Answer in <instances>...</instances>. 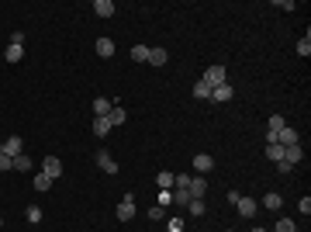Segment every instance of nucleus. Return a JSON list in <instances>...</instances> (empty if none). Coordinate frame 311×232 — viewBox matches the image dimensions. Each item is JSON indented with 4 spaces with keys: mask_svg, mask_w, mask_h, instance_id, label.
<instances>
[{
    "mask_svg": "<svg viewBox=\"0 0 311 232\" xmlns=\"http://www.w3.org/2000/svg\"><path fill=\"white\" fill-rule=\"evenodd\" d=\"M156 184H159V191H173V184H176V173H166V170H162V173L156 177Z\"/></svg>",
    "mask_w": 311,
    "mask_h": 232,
    "instance_id": "nucleus-16",
    "label": "nucleus"
},
{
    "mask_svg": "<svg viewBox=\"0 0 311 232\" xmlns=\"http://www.w3.org/2000/svg\"><path fill=\"white\" fill-rule=\"evenodd\" d=\"M298 208H301V215L308 219V215H311V198H301V201H298Z\"/></svg>",
    "mask_w": 311,
    "mask_h": 232,
    "instance_id": "nucleus-33",
    "label": "nucleus"
},
{
    "mask_svg": "<svg viewBox=\"0 0 311 232\" xmlns=\"http://www.w3.org/2000/svg\"><path fill=\"white\" fill-rule=\"evenodd\" d=\"M132 219H135V198L125 194L121 205H118V222H132Z\"/></svg>",
    "mask_w": 311,
    "mask_h": 232,
    "instance_id": "nucleus-2",
    "label": "nucleus"
},
{
    "mask_svg": "<svg viewBox=\"0 0 311 232\" xmlns=\"http://www.w3.org/2000/svg\"><path fill=\"white\" fill-rule=\"evenodd\" d=\"M93 159H97V166H100V170H104V173H111V177H114V173H118V163H114V159H111V156L104 153V149H97V156H93Z\"/></svg>",
    "mask_w": 311,
    "mask_h": 232,
    "instance_id": "nucleus-8",
    "label": "nucleus"
},
{
    "mask_svg": "<svg viewBox=\"0 0 311 232\" xmlns=\"http://www.w3.org/2000/svg\"><path fill=\"white\" fill-rule=\"evenodd\" d=\"M194 170H197V173H211V170H215V159L208 153H197L194 156Z\"/></svg>",
    "mask_w": 311,
    "mask_h": 232,
    "instance_id": "nucleus-9",
    "label": "nucleus"
},
{
    "mask_svg": "<svg viewBox=\"0 0 311 232\" xmlns=\"http://www.w3.org/2000/svg\"><path fill=\"white\" fill-rule=\"evenodd\" d=\"M0 226H3V219H0Z\"/></svg>",
    "mask_w": 311,
    "mask_h": 232,
    "instance_id": "nucleus-39",
    "label": "nucleus"
},
{
    "mask_svg": "<svg viewBox=\"0 0 311 232\" xmlns=\"http://www.w3.org/2000/svg\"><path fill=\"white\" fill-rule=\"evenodd\" d=\"M107 132H111V118H93V135L104 139Z\"/></svg>",
    "mask_w": 311,
    "mask_h": 232,
    "instance_id": "nucleus-15",
    "label": "nucleus"
},
{
    "mask_svg": "<svg viewBox=\"0 0 311 232\" xmlns=\"http://www.w3.org/2000/svg\"><path fill=\"white\" fill-rule=\"evenodd\" d=\"M111 108H114V104H111L107 97H97V101H93V115H97V118H107Z\"/></svg>",
    "mask_w": 311,
    "mask_h": 232,
    "instance_id": "nucleus-13",
    "label": "nucleus"
},
{
    "mask_svg": "<svg viewBox=\"0 0 311 232\" xmlns=\"http://www.w3.org/2000/svg\"><path fill=\"white\" fill-rule=\"evenodd\" d=\"M284 159H287L291 166H298V163L305 159V149H301V146H287V149H284Z\"/></svg>",
    "mask_w": 311,
    "mask_h": 232,
    "instance_id": "nucleus-12",
    "label": "nucleus"
},
{
    "mask_svg": "<svg viewBox=\"0 0 311 232\" xmlns=\"http://www.w3.org/2000/svg\"><path fill=\"white\" fill-rule=\"evenodd\" d=\"M211 97H215L218 104H225V101H232V97H235V87H232V83H218V87L211 90Z\"/></svg>",
    "mask_w": 311,
    "mask_h": 232,
    "instance_id": "nucleus-7",
    "label": "nucleus"
},
{
    "mask_svg": "<svg viewBox=\"0 0 311 232\" xmlns=\"http://www.w3.org/2000/svg\"><path fill=\"white\" fill-rule=\"evenodd\" d=\"M187 184H190V177H187V173H176V184H173V187H180V191H187Z\"/></svg>",
    "mask_w": 311,
    "mask_h": 232,
    "instance_id": "nucleus-34",
    "label": "nucleus"
},
{
    "mask_svg": "<svg viewBox=\"0 0 311 232\" xmlns=\"http://www.w3.org/2000/svg\"><path fill=\"white\" fill-rule=\"evenodd\" d=\"M298 56H305V59L311 56V38H301V42H298Z\"/></svg>",
    "mask_w": 311,
    "mask_h": 232,
    "instance_id": "nucleus-30",
    "label": "nucleus"
},
{
    "mask_svg": "<svg viewBox=\"0 0 311 232\" xmlns=\"http://www.w3.org/2000/svg\"><path fill=\"white\" fill-rule=\"evenodd\" d=\"M149 63H153V66H162V63H166V49H149Z\"/></svg>",
    "mask_w": 311,
    "mask_h": 232,
    "instance_id": "nucleus-24",
    "label": "nucleus"
},
{
    "mask_svg": "<svg viewBox=\"0 0 311 232\" xmlns=\"http://www.w3.org/2000/svg\"><path fill=\"white\" fill-rule=\"evenodd\" d=\"M0 153L10 156V159H14V156H21V153H24V142H21V135H10V139L0 146Z\"/></svg>",
    "mask_w": 311,
    "mask_h": 232,
    "instance_id": "nucleus-4",
    "label": "nucleus"
},
{
    "mask_svg": "<svg viewBox=\"0 0 311 232\" xmlns=\"http://www.w3.org/2000/svg\"><path fill=\"white\" fill-rule=\"evenodd\" d=\"M14 170H17V173H28V170H31V159H28L24 153L14 156Z\"/></svg>",
    "mask_w": 311,
    "mask_h": 232,
    "instance_id": "nucleus-23",
    "label": "nucleus"
},
{
    "mask_svg": "<svg viewBox=\"0 0 311 232\" xmlns=\"http://www.w3.org/2000/svg\"><path fill=\"white\" fill-rule=\"evenodd\" d=\"M132 59H135V63H149V49H146V45H135V49H132Z\"/></svg>",
    "mask_w": 311,
    "mask_h": 232,
    "instance_id": "nucleus-25",
    "label": "nucleus"
},
{
    "mask_svg": "<svg viewBox=\"0 0 311 232\" xmlns=\"http://www.w3.org/2000/svg\"><path fill=\"white\" fill-rule=\"evenodd\" d=\"M187 201H190V194L180 191V187H173V205H183V208H187Z\"/></svg>",
    "mask_w": 311,
    "mask_h": 232,
    "instance_id": "nucleus-27",
    "label": "nucleus"
},
{
    "mask_svg": "<svg viewBox=\"0 0 311 232\" xmlns=\"http://www.w3.org/2000/svg\"><path fill=\"white\" fill-rule=\"evenodd\" d=\"M194 97H211V87L197 80V83H194Z\"/></svg>",
    "mask_w": 311,
    "mask_h": 232,
    "instance_id": "nucleus-28",
    "label": "nucleus"
},
{
    "mask_svg": "<svg viewBox=\"0 0 311 232\" xmlns=\"http://www.w3.org/2000/svg\"><path fill=\"white\" fill-rule=\"evenodd\" d=\"M187 212H190L194 219H201V215H204V201H201V198H190V201H187Z\"/></svg>",
    "mask_w": 311,
    "mask_h": 232,
    "instance_id": "nucleus-21",
    "label": "nucleus"
},
{
    "mask_svg": "<svg viewBox=\"0 0 311 232\" xmlns=\"http://www.w3.org/2000/svg\"><path fill=\"white\" fill-rule=\"evenodd\" d=\"M93 10H97L100 17H111V14H114V3H111V0H93Z\"/></svg>",
    "mask_w": 311,
    "mask_h": 232,
    "instance_id": "nucleus-18",
    "label": "nucleus"
},
{
    "mask_svg": "<svg viewBox=\"0 0 311 232\" xmlns=\"http://www.w3.org/2000/svg\"><path fill=\"white\" fill-rule=\"evenodd\" d=\"M266 159H270V163H280V159H284V146H277V142L266 146Z\"/></svg>",
    "mask_w": 311,
    "mask_h": 232,
    "instance_id": "nucleus-22",
    "label": "nucleus"
},
{
    "mask_svg": "<svg viewBox=\"0 0 311 232\" xmlns=\"http://www.w3.org/2000/svg\"><path fill=\"white\" fill-rule=\"evenodd\" d=\"M280 205H284V198H280L277 191H270V194L263 198V208H270V212H280Z\"/></svg>",
    "mask_w": 311,
    "mask_h": 232,
    "instance_id": "nucleus-17",
    "label": "nucleus"
},
{
    "mask_svg": "<svg viewBox=\"0 0 311 232\" xmlns=\"http://www.w3.org/2000/svg\"><path fill=\"white\" fill-rule=\"evenodd\" d=\"M277 146H284V149H287V146H301V142H298V132H294L291 125H284V128L277 132Z\"/></svg>",
    "mask_w": 311,
    "mask_h": 232,
    "instance_id": "nucleus-5",
    "label": "nucleus"
},
{
    "mask_svg": "<svg viewBox=\"0 0 311 232\" xmlns=\"http://www.w3.org/2000/svg\"><path fill=\"white\" fill-rule=\"evenodd\" d=\"M31 187H35L38 194H45V191L52 187V177H49V173H35V180H31Z\"/></svg>",
    "mask_w": 311,
    "mask_h": 232,
    "instance_id": "nucleus-14",
    "label": "nucleus"
},
{
    "mask_svg": "<svg viewBox=\"0 0 311 232\" xmlns=\"http://www.w3.org/2000/svg\"><path fill=\"white\" fill-rule=\"evenodd\" d=\"M42 173H49V177L56 180V177H63V163H59L56 156H45V166H42Z\"/></svg>",
    "mask_w": 311,
    "mask_h": 232,
    "instance_id": "nucleus-10",
    "label": "nucleus"
},
{
    "mask_svg": "<svg viewBox=\"0 0 311 232\" xmlns=\"http://www.w3.org/2000/svg\"><path fill=\"white\" fill-rule=\"evenodd\" d=\"M7 63H21V56H24V45H7Z\"/></svg>",
    "mask_w": 311,
    "mask_h": 232,
    "instance_id": "nucleus-20",
    "label": "nucleus"
},
{
    "mask_svg": "<svg viewBox=\"0 0 311 232\" xmlns=\"http://www.w3.org/2000/svg\"><path fill=\"white\" fill-rule=\"evenodd\" d=\"M273 232H298V226H294L291 219H280V222H277V229H273Z\"/></svg>",
    "mask_w": 311,
    "mask_h": 232,
    "instance_id": "nucleus-29",
    "label": "nucleus"
},
{
    "mask_svg": "<svg viewBox=\"0 0 311 232\" xmlns=\"http://www.w3.org/2000/svg\"><path fill=\"white\" fill-rule=\"evenodd\" d=\"M162 215H166V208H162V205H153V208H149V219H153V222H159Z\"/></svg>",
    "mask_w": 311,
    "mask_h": 232,
    "instance_id": "nucleus-32",
    "label": "nucleus"
},
{
    "mask_svg": "<svg viewBox=\"0 0 311 232\" xmlns=\"http://www.w3.org/2000/svg\"><path fill=\"white\" fill-rule=\"evenodd\" d=\"M187 194L204 201V194H208V177H190V184H187Z\"/></svg>",
    "mask_w": 311,
    "mask_h": 232,
    "instance_id": "nucleus-3",
    "label": "nucleus"
},
{
    "mask_svg": "<svg viewBox=\"0 0 311 232\" xmlns=\"http://www.w3.org/2000/svg\"><path fill=\"white\" fill-rule=\"evenodd\" d=\"M201 83H208L211 90H215L218 83H229V77H225V66H208V70H204V77H201Z\"/></svg>",
    "mask_w": 311,
    "mask_h": 232,
    "instance_id": "nucleus-1",
    "label": "nucleus"
},
{
    "mask_svg": "<svg viewBox=\"0 0 311 232\" xmlns=\"http://www.w3.org/2000/svg\"><path fill=\"white\" fill-rule=\"evenodd\" d=\"M107 118H111V128H114V125H125V121H128V115H125V108H118V104L111 108V115H107Z\"/></svg>",
    "mask_w": 311,
    "mask_h": 232,
    "instance_id": "nucleus-19",
    "label": "nucleus"
},
{
    "mask_svg": "<svg viewBox=\"0 0 311 232\" xmlns=\"http://www.w3.org/2000/svg\"><path fill=\"white\" fill-rule=\"evenodd\" d=\"M0 170H14V159H10V156H3V153H0Z\"/></svg>",
    "mask_w": 311,
    "mask_h": 232,
    "instance_id": "nucleus-36",
    "label": "nucleus"
},
{
    "mask_svg": "<svg viewBox=\"0 0 311 232\" xmlns=\"http://www.w3.org/2000/svg\"><path fill=\"white\" fill-rule=\"evenodd\" d=\"M159 205H173V191H159Z\"/></svg>",
    "mask_w": 311,
    "mask_h": 232,
    "instance_id": "nucleus-35",
    "label": "nucleus"
},
{
    "mask_svg": "<svg viewBox=\"0 0 311 232\" xmlns=\"http://www.w3.org/2000/svg\"><path fill=\"white\" fill-rule=\"evenodd\" d=\"M235 208H238V215H242V219H252V215L259 212V205H256L252 198H238V201H235Z\"/></svg>",
    "mask_w": 311,
    "mask_h": 232,
    "instance_id": "nucleus-6",
    "label": "nucleus"
},
{
    "mask_svg": "<svg viewBox=\"0 0 311 232\" xmlns=\"http://www.w3.org/2000/svg\"><path fill=\"white\" fill-rule=\"evenodd\" d=\"M252 232H270V229H252Z\"/></svg>",
    "mask_w": 311,
    "mask_h": 232,
    "instance_id": "nucleus-38",
    "label": "nucleus"
},
{
    "mask_svg": "<svg viewBox=\"0 0 311 232\" xmlns=\"http://www.w3.org/2000/svg\"><path fill=\"white\" fill-rule=\"evenodd\" d=\"M10 45H24V31H14L10 35Z\"/></svg>",
    "mask_w": 311,
    "mask_h": 232,
    "instance_id": "nucleus-37",
    "label": "nucleus"
},
{
    "mask_svg": "<svg viewBox=\"0 0 311 232\" xmlns=\"http://www.w3.org/2000/svg\"><path fill=\"white\" fill-rule=\"evenodd\" d=\"M93 49H97V56H100V59H111V56H114V42H111V38H97V45H93Z\"/></svg>",
    "mask_w": 311,
    "mask_h": 232,
    "instance_id": "nucleus-11",
    "label": "nucleus"
},
{
    "mask_svg": "<svg viewBox=\"0 0 311 232\" xmlns=\"http://www.w3.org/2000/svg\"><path fill=\"white\" fill-rule=\"evenodd\" d=\"M28 222H42V208L38 205H28Z\"/></svg>",
    "mask_w": 311,
    "mask_h": 232,
    "instance_id": "nucleus-31",
    "label": "nucleus"
},
{
    "mask_svg": "<svg viewBox=\"0 0 311 232\" xmlns=\"http://www.w3.org/2000/svg\"><path fill=\"white\" fill-rule=\"evenodd\" d=\"M225 232H232V229H225Z\"/></svg>",
    "mask_w": 311,
    "mask_h": 232,
    "instance_id": "nucleus-40",
    "label": "nucleus"
},
{
    "mask_svg": "<svg viewBox=\"0 0 311 232\" xmlns=\"http://www.w3.org/2000/svg\"><path fill=\"white\" fill-rule=\"evenodd\" d=\"M284 125H287V121H284V118H280V115H273V118H270V121H266V132H273V135H277V132H280V128H284Z\"/></svg>",
    "mask_w": 311,
    "mask_h": 232,
    "instance_id": "nucleus-26",
    "label": "nucleus"
}]
</instances>
